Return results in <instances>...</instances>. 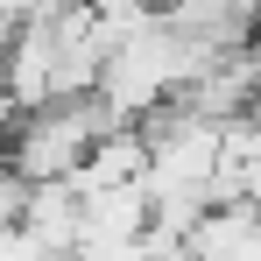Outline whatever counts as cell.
Instances as JSON below:
<instances>
[{
    "instance_id": "obj_1",
    "label": "cell",
    "mask_w": 261,
    "mask_h": 261,
    "mask_svg": "<svg viewBox=\"0 0 261 261\" xmlns=\"http://www.w3.org/2000/svg\"><path fill=\"white\" fill-rule=\"evenodd\" d=\"M113 127V113H106V99L92 92V99H57L43 113H21V127L7 141V163L14 176H29V184H57V176H78L92 155V141Z\"/></svg>"
},
{
    "instance_id": "obj_2",
    "label": "cell",
    "mask_w": 261,
    "mask_h": 261,
    "mask_svg": "<svg viewBox=\"0 0 261 261\" xmlns=\"http://www.w3.org/2000/svg\"><path fill=\"white\" fill-rule=\"evenodd\" d=\"M148 163H155V141H148V127L141 120H113V127L92 141L85 170L71 176L78 191H113V184H141L148 176Z\"/></svg>"
},
{
    "instance_id": "obj_3",
    "label": "cell",
    "mask_w": 261,
    "mask_h": 261,
    "mask_svg": "<svg viewBox=\"0 0 261 261\" xmlns=\"http://www.w3.org/2000/svg\"><path fill=\"white\" fill-rule=\"evenodd\" d=\"M155 226V191L141 184H113V191H85V240H141Z\"/></svg>"
},
{
    "instance_id": "obj_4",
    "label": "cell",
    "mask_w": 261,
    "mask_h": 261,
    "mask_svg": "<svg viewBox=\"0 0 261 261\" xmlns=\"http://www.w3.org/2000/svg\"><path fill=\"white\" fill-rule=\"evenodd\" d=\"M21 226H29L36 240H49L57 254H71V247L85 240V191H78L71 176L29 184V212H21Z\"/></svg>"
},
{
    "instance_id": "obj_5",
    "label": "cell",
    "mask_w": 261,
    "mask_h": 261,
    "mask_svg": "<svg viewBox=\"0 0 261 261\" xmlns=\"http://www.w3.org/2000/svg\"><path fill=\"white\" fill-rule=\"evenodd\" d=\"M134 7H155V14H163V7H176V0H134Z\"/></svg>"
}]
</instances>
